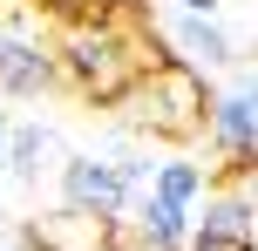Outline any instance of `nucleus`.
Listing matches in <instances>:
<instances>
[{
	"label": "nucleus",
	"instance_id": "12",
	"mask_svg": "<svg viewBox=\"0 0 258 251\" xmlns=\"http://www.w3.org/2000/svg\"><path fill=\"white\" fill-rule=\"evenodd\" d=\"M190 251H258V244H224V238H190Z\"/></svg>",
	"mask_w": 258,
	"mask_h": 251
},
{
	"label": "nucleus",
	"instance_id": "11",
	"mask_svg": "<svg viewBox=\"0 0 258 251\" xmlns=\"http://www.w3.org/2000/svg\"><path fill=\"white\" fill-rule=\"evenodd\" d=\"M170 14H190V21H218V0H170Z\"/></svg>",
	"mask_w": 258,
	"mask_h": 251
},
{
	"label": "nucleus",
	"instance_id": "15",
	"mask_svg": "<svg viewBox=\"0 0 258 251\" xmlns=\"http://www.w3.org/2000/svg\"><path fill=\"white\" fill-rule=\"evenodd\" d=\"M0 251H14V244H0Z\"/></svg>",
	"mask_w": 258,
	"mask_h": 251
},
{
	"label": "nucleus",
	"instance_id": "7",
	"mask_svg": "<svg viewBox=\"0 0 258 251\" xmlns=\"http://www.w3.org/2000/svg\"><path fill=\"white\" fill-rule=\"evenodd\" d=\"M129 231H136L143 251H190V238H197L190 211L163 204L156 190H136V204H129Z\"/></svg>",
	"mask_w": 258,
	"mask_h": 251
},
{
	"label": "nucleus",
	"instance_id": "8",
	"mask_svg": "<svg viewBox=\"0 0 258 251\" xmlns=\"http://www.w3.org/2000/svg\"><path fill=\"white\" fill-rule=\"evenodd\" d=\"M197 238H224V244H258V204L245 190H218L204 197V217H190Z\"/></svg>",
	"mask_w": 258,
	"mask_h": 251
},
{
	"label": "nucleus",
	"instance_id": "3",
	"mask_svg": "<svg viewBox=\"0 0 258 251\" xmlns=\"http://www.w3.org/2000/svg\"><path fill=\"white\" fill-rule=\"evenodd\" d=\"M136 204V184L122 177L116 156H68L61 163V211L89 217V224H109V217H129Z\"/></svg>",
	"mask_w": 258,
	"mask_h": 251
},
{
	"label": "nucleus",
	"instance_id": "9",
	"mask_svg": "<svg viewBox=\"0 0 258 251\" xmlns=\"http://www.w3.org/2000/svg\"><path fill=\"white\" fill-rule=\"evenodd\" d=\"M204 184H211V170L190 163V156H163V163L150 170V190H156L163 204H177V211H190V204L204 197Z\"/></svg>",
	"mask_w": 258,
	"mask_h": 251
},
{
	"label": "nucleus",
	"instance_id": "1",
	"mask_svg": "<svg viewBox=\"0 0 258 251\" xmlns=\"http://www.w3.org/2000/svg\"><path fill=\"white\" fill-rule=\"evenodd\" d=\"M54 61H61V75L75 81L89 102H102V109H109V102H129L136 81L156 68V61H143L136 41H129L116 21H102V14H95V21H68Z\"/></svg>",
	"mask_w": 258,
	"mask_h": 251
},
{
	"label": "nucleus",
	"instance_id": "6",
	"mask_svg": "<svg viewBox=\"0 0 258 251\" xmlns=\"http://www.w3.org/2000/svg\"><path fill=\"white\" fill-rule=\"evenodd\" d=\"M163 41L177 48V54H163V61H183V68H197V75H218V68H231V61H238L231 34H224L218 21H190V14H170V21H163Z\"/></svg>",
	"mask_w": 258,
	"mask_h": 251
},
{
	"label": "nucleus",
	"instance_id": "4",
	"mask_svg": "<svg viewBox=\"0 0 258 251\" xmlns=\"http://www.w3.org/2000/svg\"><path fill=\"white\" fill-rule=\"evenodd\" d=\"M204 136L231 156V170H258V75L231 81V89L211 102V122Z\"/></svg>",
	"mask_w": 258,
	"mask_h": 251
},
{
	"label": "nucleus",
	"instance_id": "2",
	"mask_svg": "<svg viewBox=\"0 0 258 251\" xmlns=\"http://www.w3.org/2000/svg\"><path fill=\"white\" fill-rule=\"evenodd\" d=\"M136 122L143 129H156V136H197L211 122V102L218 95L204 89V75L197 68H183V61H156L150 75L136 81Z\"/></svg>",
	"mask_w": 258,
	"mask_h": 251
},
{
	"label": "nucleus",
	"instance_id": "5",
	"mask_svg": "<svg viewBox=\"0 0 258 251\" xmlns=\"http://www.w3.org/2000/svg\"><path fill=\"white\" fill-rule=\"evenodd\" d=\"M61 81V61L21 27H0V95H48Z\"/></svg>",
	"mask_w": 258,
	"mask_h": 251
},
{
	"label": "nucleus",
	"instance_id": "13",
	"mask_svg": "<svg viewBox=\"0 0 258 251\" xmlns=\"http://www.w3.org/2000/svg\"><path fill=\"white\" fill-rule=\"evenodd\" d=\"M7 136H14V116L0 109V170H7Z\"/></svg>",
	"mask_w": 258,
	"mask_h": 251
},
{
	"label": "nucleus",
	"instance_id": "14",
	"mask_svg": "<svg viewBox=\"0 0 258 251\" xmlns=\"http://www.w3.org/2000/svg\"><path fill=\"white\" fill-rule=\"evenodd\" d=\"M95 7H109V0H95Z\"/></svg>",
	"mask_w": 258,
	"mask_h": 251
},
{
	"label": "nucleus",
	"instance_id": "10",
	"mask_svg": "<svg viewBox=\"0 0 258 251\" xmlns=\"http://www.w3.org/2000/svg\"><path fill=\"white\" fill-rule=\"evenodd\" d=\"M48 149H54V136L41 129V122H14V136H7V177L14 184H34V177L48 170Z\"/></svg>",
	"mask_w": 258,
	"mask_h": 251
}]
</instances>
